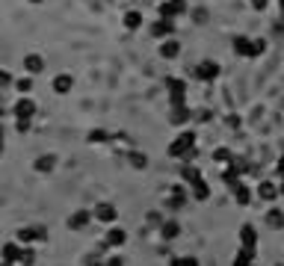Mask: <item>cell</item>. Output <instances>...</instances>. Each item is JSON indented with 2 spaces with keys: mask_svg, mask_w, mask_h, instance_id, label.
Here are the masks:
<instances>
[{
  "mask_svg": "<svg viewBox=\"0 0 284 266\" xmlns=\"http://www.w3.org/2000/svg\"><path fill=\"white\" fill-rule=\"evenodd\" d=\"M193 145H195V133H181V136L169 145V157H175V160H190V157H195Z\"/></svg>",
  "mask_w": 284,
  "mask_h": 266,
  "instance_id": "cell-1",
  "label": "cell"
},
{
  "mask_svg": "<svg viewBox=\"0 0 284 266\" xmlns=\"http://www.w3.org/2000/svg\"><path fill=\"white\" fill-rule=\"evenodd\" d=\"M181 12H187V3H184V0H169V3L160 6V15H163L166 21L175 18V15H181Z\"/></svg>",
  "mask_w": 284,
  "mask_h": 266,
  "instance_id": "cell-2",
  "label": "cell"
},
{
  "mask_svg": "<svg viewBox=\"0 0 284 266\" xmlns=\"http://www.w3.org/2000/svg\"><path fill=\"white\" fill-rule=\"evenodd\" d=\"M195 77H201V80H216V77H219V65L204 59V62L195 68Z\"/></svg>",
  "mask_w": 284,
  "mask_h": 266,
  "instance_id": "cell-3",
  "label": "cell"
},
{
  "mask_svg": "<svg viewBox=\"0 0 284 266\" xmlns=\"http://www.w3.org/2000/svg\"><path fill=\"white\" fill-rule=\"evenodd\" d=\"M266 228H272V231H281L284 228V210H278V207H272L269 213H266Z\"/></svg>",
  "mask_w": 284,
  "mask_h": 266,
  "instance_id": "cell-4",
  "label": "cell"
},
{
  "mask_svg": "<svg viewBox=\"0 0 284 266\" xmlns=\"http://www.w3.org/2000/svg\"><path fill=\"white\" fill-rule=\"evenodd\" d=\"M240 240H243V246H246V248H255V243H258V231H255L252 225H243Z\"/></svg>",
  "mask_w": 284,
  "mask_h": 266,
  "instance_id": "cell-5",
  "label": "cell"
},
{
  "mask_svg": "<svg viewBox=\"0 0 284 266\" xmlns=\"http://www.w3.org/2000/svg\"><path fill=\"white\" fill-rule=\"evenodd\" d=\"M234 51L240 56H252V39H248V35H237V39H234Z\"/></svg>",
  "mask_w": 284,
  "mask_h": 266,
  "instance_id": "cell-6",
  "label": "cell"
},
{
  "mask_svg": "<svg viewBox=\"0 0 284 266\" xmlns=\"http://www.w3.org/2000/svg\"><path fill=\"white\" fill-rule=\"evenodd\" d=\"M252 263H255V248L243 246V251H237V257H234V266H252Z\"/></svg>",
  "mask_w": 284,
  "mask_h": 266,
  "instance_id": "cell-7",
  "label": "cell"
},
{
  "mask_svg": "<svg viewBox=\"0 0 284 266\" xmlns=\"http://www.w3.org/2000/svg\"><path fill=\"white\" fill-rule=\"evenodd\" d=\"M234 198H237L240 207H248V201H252V193H248L243 183H237V186H234Z\"/></svg>",
  "mask_w": 284,
  "mask_h": 266,
  "instance_id": "cell-8",
  "label": "cell"
},
{
  "mask_svg": "<svg viewBox=\"0 0 284 266\" xmlns=\"http://www.w3.org/2000/svg\"><path fill=\"white\" fill-rule=\"evenodd\" d=\"M169 122H172V124H184V122H190V109H187V106H175V112L169 116Z\"/></svg>",
  "mask_w": 284,
  "mask_h": 266,
  "instance_id": "cell-9",
  "label": "cell"
},
{
  "mask_svg": "<svg viewBox=\"0 0 284 266\" xmlns=\"http://www.w3.org/2000/svg\"><path fill=\"white\" fill-rule=\"evenodd\" d=\"M258 195H261V198H264V201H272V198H275V195H278V189H275V186H272V183H266V180H264V183H261V186H258Z\"/></svg>",
  "mask_w": 284,
  "mask_h": 266,
  "instance_id": "cell-10",
  "label": "cell"
},
{
  "mask_svg": "<svg viewBox=\"0 0 284 266\" xmlns=\"http://www.w3.org/2000/svg\"><path fill=\"white\" fill-rule=\"evenodd\" d=\"M178 51H181V45H178V42H163V45H160V53H163L166 59H175Z\"/></svg>",
  "mask_w": 284,
  "mask_h": 266,
  "instance_id": "cell-11",
  "label": "cell"
},
{
  "mask_svg": "<svg viewBox=\"0 0 284 266\" xmlns=\"http://www.w3.org/2000/svg\"><path fill=\"white\" fill-rule=\"evenodd\" d=\"M193 195H195L198 201H204V198L210 195V186H207L204 180H195V183H193Z\"/></svg>",
  "mask_w": 284,
  "mask_h": 266,
  "instance_id": "cell-12",
  "label": "cell"
},
{
  "mask_svg": "<svg viewBox=\"0 0 284 266\" xmlns=\"http://www.w3.org/2000/svg\"><path fill=\"white\" fill-rule=\"evenodd\" d=\"M178 234H181V225H178V222H166V225H163V237H166V240H175Z\"/></svg>",
  "mask_w": 284,
  "mask_h": 266,
  "instance_id": "cell-13",
  "label": "cell"
},
{
  "mask_svg": "<svg viewBox=\"0 0 284 266\" xmlns=\"http://www.w3.org/2000/svg\"><path fill=\"white\" fill-rule=\"evenodd\" d=\"M184 180H190V183H195V180H201V175H198V169L195 166H184Z\"/></svg>",
  "mask_w": 284,
  "mask_h": 266,
  "instance_id": "cell-14",
  "label": "cell"
},
{
  "mask_svg": "<svg viewBox=\"0 0 284 266\" xmlns=\"http://www.w3.org/2000/svg\"><path fill=\"white\" fill-rule=\"evenodd\" d=\"M213 160H216V163H228L231 160V151L228 148H216V151H213Z\"/></svg>",
  "mask_w": 284,
  "mask_h": 266,
  "instance_id": "cell-15",
  "label": "cell"
},
{
  "mask_svg": "<svg viewBox=\"0 0 284 266\" xmlns=\"http://www.w3.org/2000/svg\"><path fill=\"white\" fill-rule=\"evenodd\" d=\"M124 24H127L130 30H136V27L142 24V15H139V12H127V18H124Z\"/></svg>",
  "mask_w": 284,
  "mask_h": 266,
  "instance_id": "cell-16",
  "label": "cell"
},
{
  "mask_svg": "<svg viewBox=\"0 0 284 266\" xmlns=\"http://www.w3.org/2000/svg\"><path fill=\"white\" fill-rule=\"evenodd\" d=\"M163 33H166V35L172 33V21H166V18H163V21L154 27V35H163Z\"/></svg>",
  "mask_w": 284,
  "mask_h": 266,
  "instance_id": "cell-17",
  "label": "cell"
},
{
  "mask_svg": "<svg viewBox=\"0 0 284 266\" xmlns=\"http://www.w3.org/2000/svg\"><path fill=\"white\" fill-rule=\"evenodd\" d=\"M172 266H198V260L195 257H175Z\"/></svg>",
  "mask_w": 284,
  "mask_h": 266,
  "instance_id": "cell-18",
  "label": "cell"
},
{
  "mask_svg": "<svg viewBox=\"0 0 284 266\" xmlns=\"http://www.w3.org/2000/svg\"><path fill=\"white\" fill-rule=\"evenodd\" d=\"M266 51V42H261V39H252V56H261Z\"/></svg>",
  "mask_w": 284,
  "mask_h": 266,
  "instance_id": "cell-19",
  "label": "cell"
},
{
  "mask_svg": "<svg viewBox=\"0 0 284 266\" xmlns=\"http://www.w3.org/2000/svg\"><path fill=\"white\" fill-rule=\"evenodd\" d=\"M133 166H142V169H145V154H133Z\"/></svg>",
  "mask_w": 284,
  "mask_h": 266,
  "instance_id": "cell-20",
  "label": "cell"
},
{
  "mask_svg": "<svg viewBox=\"0 0 284 266\" xmlns=\"http://www.w3.org/2000/svg\"><path fill=\"white\" fill-rule=\"evenodd\" d=\"M113 216H116L113 207H104V210H101V219H113Z\"/></svg>",
  "mask_w": 284,
  "mask_h": 266,
  "instance_id": "cell-21",
  "label": "cell"
},
{
  "mask_svg": "<svg viewBox=\"0 0 284 266\" xmlns=\"http://www.w3.org/2000/svg\"><path fill=\"white\" fill-rule=\"evenodd\" d=\"M56 89L65 92V89H68V77H59V80H56Z\"/></svg>",
  "mask_w": 284,
  "mask_h": 266,
  "instance_id": "cell-22",
  "label": "cell"
},
{
  "mask_svg": "<svg viewBox=\"0 0 284 266\" xmlns=\"http://www.w3.org/2000/svg\"><path fill=\"white\" fill-rule=\"evenodd\" d=\"M110 240H113V243H124V234H122V231H119V234H110Z\"/></svg>",
  "mask_w": 284,
  "mask_h": 266,
  "instance_id": "cell-23",
  "label": "cell"
},
{
  "mask_svg": "<svg viewBox=\"0 0 284 266\" xmlns=\"http://www.w3.org/2000/svg\"><path fill=\"white\" fill-rule=\"evenodd\" d=\"M266 6V0H255V9H264Z\"/></svg>",
  "mask_w": 284,
  "mask_h": 266,
  "instance_id": "cell-24",
  "label": "cell"
},
{
  "mask_svg": "<svg viewBox=\"0 0 284 266\" xmlns=\"http://www.w3.org/2000/svg\"><path fill=\"white\" fill-rule=\"evenodd\" d=\"M278 172H284V157H281V160H278Z\"/></svg>",
  "mask_w": 284,
  "mask_h": 266,
  "instance_id": "cell-25",
  "label": "cell"
},
{
  "mask_svg": "<svg viewBox=\"0 0 284 266\" xmlns=\"http://www.w3.org/2000/svg\"><path fill=\"white\" fill-rule=\"evenodd\" d=\"M278 9H281V15H284V0H278Z\"/></svg>",
  "mask_w": 284,
  "mask_h": 266,
  "instance_id": "cell-26",
  "label": "cell"
},
{
  "mask_svg": "<svg viewBox=\"0 0 284 266\" xmlns=\"http://www.w3.org/2000/svg\"><path fill=\"white\" fill-rule=\"evenodd\" d=\"M278 193H281V195H284V183H281V189H278Z\"/></svg>",
  "mask_w": 284,
  "mask_h": 266,
  "instance_id": "cell-27",
  "label": "cell"
}]
</instances>
